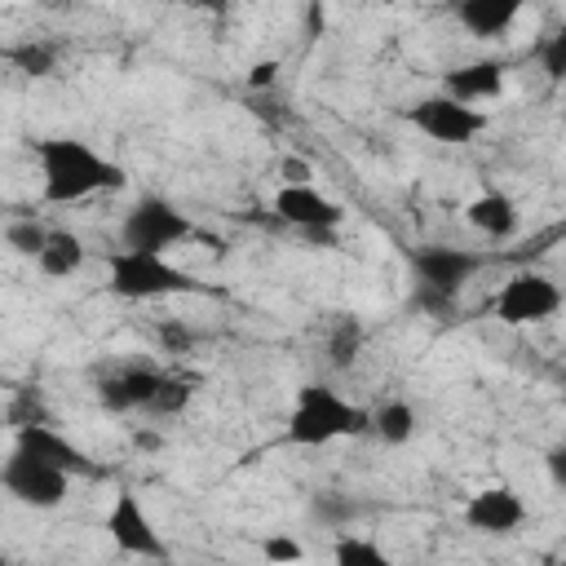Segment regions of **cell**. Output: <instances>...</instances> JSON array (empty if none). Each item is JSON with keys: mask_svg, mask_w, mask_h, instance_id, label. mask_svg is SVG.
Listing matches in <instances>:
<instances>
[{"mask_svg": "<svg viewBox=\"0 0 566 566\" xmlns=\"http://www.w3.org/2000/svg\"><path fill=\"white\" fill-rule=\"evenodd\" d=\"M522 517H526V509H522L513 486H486L464 504V522L473 531H486V535H504V531L522 526Z\"/></svg>", "mask_w": 566, "mask_h": 566, "instance_id": "8fae6325", "label": "cell"}, {"mask_svg": "<svg viewBox=\"0 0 566 566\" xmlns=\"http://www.w3.org/2000/svg\"><path fill=\"white\" fill-rule=\"evenodd\" d=\"M411 261H416L420 283H429V287H438V292H447V296H455V292L473 279V270H478V256H473V252H464V248H442V243L420 248Z\"/></svg>", "mask_w": 566, "mask_h": 566, "instance_id": "30bf717a", "label": "cell"}, {"mask_svg": "<svg viewBox=\"0 0 566 566\" xmlns=\"http://www.w3.org/2000/svg\"><path fill=\"white\" fill-rule=\"evenodd\" d=\"M500 88H504V66L500 62H469V66H455L447 75V93L460 97V102L500 97Z\"/></svg>", "mask_w": 566, "mask_h": 566, "instance_id": "9a60e30c", "label": "cell"}, {"mask_svg": "<svg viewBox=\"0 0 566 566\" xmlns=\"http://www.w3.org/2000/svg\"><path fill=\"white\" fill-rule=\"evenodd\" d=\"M186 340H190V336H186V327H172V323L164 327V345H172V349H181Z\"/></svg>", "mask_w": 566, "mask_h": 566, "instance_id": "1f68e13d", "label": "cell"}, {"mask_svg": "<svg viewBox=\"0 0 566 566\" xmlns=\"http://www.w3.org/2000/svg\"><path fill=\"white\" fill-rule=\"evenodd\" d=\"M522 4H526V0H460V4H455V18H460V27H469L473 35L491 40V35H500V31L513 27V18L522 13Z\"/></svg>", "mask_w": 566, "mask_h": 566, "instance_id": "5bb4252c", "label": "cell"}, {"mask_svg": "<svg viewBox=\"0 0 566 566\" xmlns=\"http://www.w3.org/2000/svg\"><path fill=\"white\" fill-rule=\"evenodd\" d=\"M106 274H111V292L124 296V301H155V296H168V292H190V274L168 265L164 252H142V248H124V252H111L106 261Z\"/></svg>", "mask_w": 566, "mask_h": 566, "instance_id": "3957f363", "label": "cell"}, {"mask_svg": "<svg viewBox=\"0 0 566 566\" xmlns=\"http://www.w3.org/2000/svg\"><path fill=\"white\" fill-rule=\"evenodd\" d=\"M371 429H376V438H380V442L402 447V442L416 433V411H411L407 402H385V407L371 416Z\"/></svg>", "mask_w": 566, "mask_h": 566, "instance_id": "ac0fdd59", "label": "cell"}, {"mask_svg": "<svg viewBox=\"0 0 566 566\" xmlns=\"http://www.w3.org/2000/svg\"><path fill=\"white\" fill-rule=\"evenodd\" d=\"M363 429H371V416L363 407L345 402L327 385H305L287 416V442H296V447H323L332 438H349Z\"/></svg>", "mask_w": 566, "mask_h": 566, "instance_id": "7a4b0ae2", "label": "cell"}, {"mask_svg": "<svg viewBox=\"0 0 566 566\" xmlns=\"http://www.w3.org/2000/svg\"><path fill=\"white\" fill-rule=\"evenodd\" d=\"M332 557H336L340 566H385V553H380V548H376L371 539H354V535L336 539Z\"/></svg>", "mask_w": 566, "mask_h": 566, "instance_id": "44dd1931", "label": "cell"}, {"mask_svg": "<svg viewBox=\"0 0 566 566\" xmlns=\"http://www.w3.org/2000/svg\"><path fill=\"white\" fill-rule=\"evenodd\" d=\"M274 71H279L274 62H256L252 75H248V84H252V88H265V84H274Z\"/></svg>", "mask_w": 566, "mask_h": 566, "instance_id": "f1b7e54d", "label": "cell"}, {"mask_svg": "<svg viewBox=\"0 0 566 566\" xmlns=\"http://www.w3.org/2000/svg\"><path fill=\"white\" fill-rule=\"evenodd\" d=\"M283 181H310V164H301V159H283Z\"/></svg>", "mask_w": 566, "mask_h": 566, "instance_id": "f546056e", "label": "cell"}, {"mask_svg": "<svg viewBox=\"0 0 566 566\" xmlns=\"http://www.w3.org/2000/svg\"><path fill=\"white\" fill-rule=\"evenodd\" d=\"M190 402V385L186 380H177V376H164L159 380V389H155V402H150V411H159V416H172V411H181Z\"/></svg>", "mask_w": 566, "mask_h": 566, "instance_id": "603a6c76", "label": "cell"}, {"mask_svg": "<svg viewBox=\"0 0 566 566\" xmlns=\"http://www.w3.org/2000/svg\"><path fill=\"white\" fill-rule=\"evenodd\" d=\"M261 553H265L270 562H296V557H301V544H296V539L274 535V539H265V544H261Z\"/></svg>", "mask_w": 566, "mask_h": 566, "instance_id": "4316f807", "label": "cell"}, {"mask_svg": "<svg viewBox=\"0 0 566 566\" xmlns=\"http://www.w3.org/2000/svg\"><path fill=\"white\" fill-rule=\"evenodd\" d=\"M464 217H469L473 230H482V234H491V239H509V234L517 230V203H513L509 195H500V190L478 195V199L464 208Z\"/></svg>", "mask_w": 566, "mask_h": 566, "instance_id": "2e32d148", "label": "cell"}, {"mask_svg": "<svg viewBox=\"0 0 566 566\" xmlns=\"http://www.w3.org/2000/svg\"><path fill=\"white\" fill-rule=\"evenodd\" d=\"M411 124H416L420 133H429L433 142H473V137L486 128L482 111H473L469 102H460V97H451V93L416 102V106H411Z\"/></svg>", "mask_w": 566, "mask_h": 566, "instance_id": "ba28073f", "label": "cell"}, {"mask_svg": "<svg viewBox=\"0 0 566 566\" xmlns=\"http://www.w3.org/2000/svg\"><path fill=\"white\" fill-rule=\"evenodd\" d=\"M557 305H562L557 283L544 279V274H535V270H522V274H513V279L500 287V296H495L491 310H495L500 323L522 327V323H544V318H553Z\"/></svg>", "mask_w": 566, "mask_h": 566, "instance_id": "5b68a950", "label": "cell"}, {"mask_svg": "<svg viewBox=\"0 0 566 566\" xmlns=\"http://www.w3.org/2000/svg\"><path fill=\"white\" fill-rule=\"evenodd\" d=\"M159 380H164V376H159V371H150V367H128V371H119V376L102 380V402H106L111 411L150 407V402H155Z\"/></svg>", "mask_w": 566, "mask_h": 566, "instance_id": "4fadbf2b", "label": "cell"}, {"mask_svg": "<svg viewBox=\"0 0 566 566\" xmlns=\"http://www.w3.org/2000/svg\"><path fill=\"white\" fill-rule=\"evenodd\" d=\"M310 513H314L318 522H327V526H340V522H349V517H354V504H349L345 495L327 491V495H318V500L310 504Z\"/></svg>", "mask_w": 566, "mask_h": 566, "instance_id": "cb8c5ba5", "label": "cell"}, {"mask_svg": "<svg viewBox=\"0 0 566 566\" xmlns=\"http://www.w3.org/2000/svg\"><path fill=\"white\" fill-rule=\"evenodd\" d=\"M539 62H544V71H548L553 80H566V27H557V31L544 40Z\"/></svg>", "mask_w": 566, "mask_h": 566, "instance_id": "d4e9b609", "label": "cell"}, {"mask_svg": "<svg viewBox=\"0 0 566 566\" xmlns=\"http://www.w3.org/2000/svg\"><path fill=\"white\" fill-rule=\"evenodd\" d=\"M190 234V221L168 203V199H137L124 217V248L142 252H164Z\"/></svg>", "mask_w": 566, "mask_h": 566, "instance_id": "8992f818", "label": "cell"}, {"mask_svg": "<svg viewBox=\"0 0 566 566\" xmlns=\"http://www.w3.org/2000/svg\"><path fill=\"white\" fill-rule=\"evenodd\" d=\"M274 212H279L287 226H301V230L314 234V239H327V230H336V226L345 221L340 203L327 199V195H318L310 181H283L279 195H274Z\"/></svg>", "mask_w": 566, "mask_h": 566, "instance_id": "52a82bcc", "label": "cell"}, {"mask_svg": "<svg viewBox=\"0 0 566 566\" xmlns=\"http://www.w3.org/2000/svg\"><path fill=\"white\" fill-rule=\"evenodd\" d=\"M4 239H9V248H13V252H22V256H40V252H44V243H49V230H44V226H35L31 217H22V221H9Z\"/></svg>", "mask_w": 566, "mask_h": 566, "instance_id": "ffe728a7", "label": "cell"}, {"mask_svg": "<svg viewBox=\"0 0 566 566\" xmlns=\"http://www.w3.org/2000/svg\"><path fill=\"white\" fill-rule=\"evenodd\" d=\"M544 464H548V478H553L557 486H566V447H553V451L544 455Z\"/></svg>", "mask_w": 566, "mask_h": 566, "instance_id": "83f0119b", "label": "cell"}, {"mask_svg": "<svg viewBox=\"0 0 566 566\" xmlns=\"http://www.w3.org/2000/svg\"><path fill=\"white\" fill-rule=\"evenodd\" d=\"M358 349H363V327H358V318H340V323L332 327V336H327V358H332V367H349V363L358 358Z\"/></svg>", "mask_w": 566, "mask_h": 566, "instance_id": "d6986e66", "label": "cell"}, {"mask_svg": "<svg viewBox=\"0 0 566 566\" xmlns=\"http://www.w3.org/2000/svg\"><path fill=\"white\" fill-rule=\"evenodd\" d=\"M13 447H22V451H31V455H40V460H49V464H57V469H66V473H88V469H93L88 455H84L75 442H66L57 429H49V424H40V420L18 424Z\"/></svg>", "mask_w": 566, "mask_h": 566, "instance_id": "7c38bea8", "label": "cell"}, {"mask_svg": "<svg viewBox=\"0 0 566 566\" xmlns=\"http://www.w3.org/2000/svg\"><path fill=\"white\" fill-rule=\"evenodd\" d=\"M35 261H40V270L49 279H71L84 265V243L71 230H49V243H44V252Z\"/></svg>", "mask_w": 566, "mask_h": 566, "instance_id": "e0dca14e", "label": "cell"}, {"mask_svg": "<svg viewBox=\"0 0 566 566\" xmlns=\"http://www.w3.org/2000/svg\"><path fill=\"white\" fill-rule=\"evenodd\" d=\"M411 301H416L420 310H429V314H438V318H447V314L455 310V296H447V292H438V287H429V283H420Z\"/></svg>", "mask_w": 566, "mask_h": 566, "instance_id": "484cf974", "label": "cell"}, {"mask_svg": "<svg viewBox=\"0 0 566 566\" xmlns=\"http://www.w3.org/2000/svg\"><path fill=\"white\" fill-rule=\"evenodd\" d=\"M106 531L115 539L119 553H133V557H168V544L159 539L150 513L142 509V500L133 491H119L111 513H106Z\"/></svg>", "mask_w": 566, "mask_h": 566, "instance_id": "9c48e42d", "label": "cell"}, {"mask_svg": "<svg viewBox=\"0 0 566 566\" xmlns=\"http://www.w3.org/2000/svg\"><path fill=\"white\" fill-rule=\"evenodd\" d=\"M9 62L18 66V71H27V75H49L53 71V62H57V53L49 49V44H18V49H9Z\"/></svg>", "mask_w": 566, "mask_h": 566, "instance_id": "7402d4cb", "label": "cell"}, {"mask_svg": "<svg viewBox=\"0 0 566 566\" xmlns=\"http://www.w3.org/2000/svg\"><path fill=\"white\" fill-rule=\"evenodd\" d=\"M35 155H40V195L49 199V203H75V199H84V195H93V190H115V186H124V172H119V164H111V159H102L88 142H80V137H44L40 146H35Z\"/></svg>", "mask_w": 566, "mask_h": 566, "instance_id": "6da1fadb", "label": "cell"}, {"mask_svg": "<svg viewBox=\"0 0 566 566\" xmlns=\"http://www.w3.org/2000/svg\"><path fill=\"white\" fill-rule=\"evenodd\" d=\"M199 4H203V9H212V13H221V9L230 4V0H199Z\"/></svg>", "mask_w": 566, "mask_h": 566, "instance_id": "d6a6232c", "label": "cell"}, {"mask_svg": "<svg viewBox=\"0 0 566 566\" xmlns=\"http://www.w3.org/2000/svg\"><path fill=\"white\" fill-rule=\"evenodd\" d=\"M305 31H310V35L323 31V0H310V9H305Z\"/></svg>", "mask_w": 566, "mask_h": 566, "instance_id": "4dcf8cb0", "label": "cell"}, {"mask_svg": "<svg viewBox=\"0 0 566 566\" xmlns=\"http://www.w3.org/2000/svg\"><path fill=\"white\" fill-rule=\"evenodd\" d=\"M66 478H71L66 469H57L22 447H13L4 460V491L27 509H57L66 495Z\"/></svg>", "mask_w": 566, "mask_h": 566, "instance_id": "277c9868", "label": "cell"}]
</instances>
